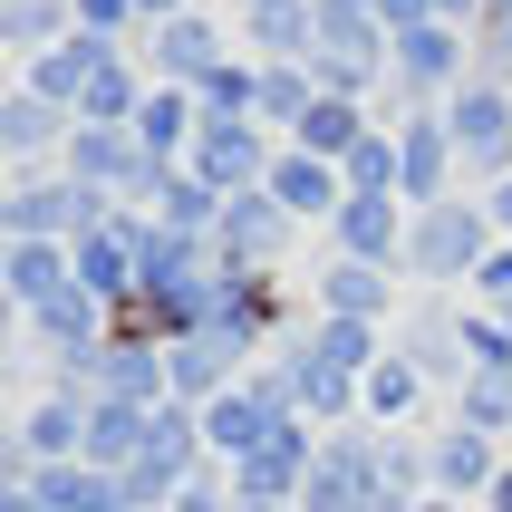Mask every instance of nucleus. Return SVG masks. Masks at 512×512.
I'll return each mask as SVG.
<instances>
[{"label": "nucleus", "instance_id": "obj_8", "mask_svg": "<svg viewBox=\"0 0 512 512\" xmlns=\"http://www.w3.org/2000/svg\"><path fill=\"white\" fill-rule=\"evenodd\" d=\"M281 213H339V174L329 165H281Z\"/></svg>", "mask_w": 512, "mask_h": 512}, {"label": "nucleus", "instance_id": "obj_2", "mask_svg": "<svg viewBox=\"0 0 512 512\" xmlns=\"http://www.w3.org/2000/svg\"><path fill=\"white\" fill-rule=\"evenodd\" d=\"M445 136H455V155H464L474 174H503V165H512V97H503L493 78L464 87L455 116H445Z\"/></svg>", "mask_w": 512, "mask_h": 512}, {"label": "nucleus", "instance_id": "obj_6", "mask_svg": "<svg viewBox=\"0 0 512 512\" xmlns=\"http://www.w3.org/2000/svg\"><path fill=\"white\" fill-rule=\"evenodd\" d=\"M435 474H445V484H493V445L474 426H455L445 445H435Z\"/></svg>", "mask_w": 512, "mask_h": 512}, {"label": "nucleus", "instance_id": "obj_1", "mask_svg": "<svg viewBox=\"0 0 512 512\" xmlns=\"http://www.w3.org/2000/svg\"><path fill=\"white\" fill-rule=\"evenodd\" d=\"M484 232H493L484 203H426L406 252H416V271H426V281H455V271H474V261H484Z\"/></svg>", "mask_w": 512, "mask_h": 512}, {"label": "nucleus", "instance_id": "obj_3", "mask_svg": "<svg viewBox=\"0 0 512 512\" xmlns=\"http://www.w3.org/2000/svg\"><path fill=\"white\" fill-rule=\"evenodd\" d=\"M339 232H348V261H377V252H397V203L387 194H358L339 213Z\"/></svg>", "mask_w": 512, "mask_h": 512}, {"label": "nucleus", "instance_id": "obj_11", "mask_svg": "<svg viewBox=\"0 0 512 512\" xmlns=\"http://www.w3.org/2000/svg\"><path fill=\"white\" fill-rule=\"evenodd\" d=\"M435 10H474V0H435Z\"/></svg>", "mask_w": 512, "mask_h": 512}, {"label": "nucleus", "instance_id": "obj_10", "mask_svg": "<svg viewBox=\"0 0 512 512\" xmlns=\"http://www.w3.org/2000/svg\"><path fill=\"white\" fill-rule=\"evenodd\" d=\"M348 184H368V194H377V184H397V145H358V155H348Z\"/></svg>", "mask_w": 512, "mask_h": 512}, {"label": "nucleus", "instance_id": "obj_5", "mask_svg": "<svg viewBox=\"0 0 512 512\" xmlns=\"http://www.w3.org/2000/svg\"><path fill=\"white\" fill-rule=\"evenodd\" d=\"M329 310H339V319L387 310V281H377V261H339V271H329Z\"/></svg>", "mask_w": 512, "mask_h": 512}, {"label": "nucleus", "instance_id": "obj_4", "mask_svg": "<svg viewBox=\"0 0 512 512\" xmlns=\"http://www.w3.org/2000/svg\"><path fill=\"white\" fill-rule=\"evenodd\" d=\"M397 78L406 87H445V78H455V39H445V29H406V39H397Z\"/></svg>", "mask_w": 512, "mask_h": 512}, {"label": "nucleus", "instance_id": "obj_9", "mask_svg": "<svg viewBox=\"0 0 512 512\" xmlns=\"http://www.w3.org/2000/svg\"><path fill=\"white\" fill-rule=\"evenodd\" d=\"M368 406L377 416H406V406H416V368H406V358L397 368H368Z\"/></svg>", "mask_w": 512, "mask_h": 512}, {"label": "nucleus", "instance_id": "obj_12", "mask_svg": "<svg viewBox=\"0 0 512 512\" xmlns=\"http://www.w3.org/2000/svg\"><path fill=\"white\" fill-rule=\"evenodd\" d=\"M155 10H174V0H155Z\"/></svg>", "mask_w": 512, "mask_h": 512}, {"label": "nucleus", "instance_id": "obj_7", "mask_svg": "<svg viewBox=\"0 0 512 512\" xmlns=\"http://www.w3.org/2000/svg\"><path fill=\"white\" fill-rule=\"evenodd\" d=\"M300 136H310L319 155H358V107H339V97H319V107H300Z\"/></svg>", "mask_w": 512, "mask_h": 512}]
</instances>
